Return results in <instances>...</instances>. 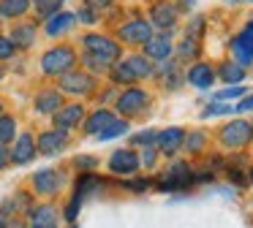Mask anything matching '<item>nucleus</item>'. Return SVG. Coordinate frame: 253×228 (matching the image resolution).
<instances>
[{
  "label": "nucleus",
  "instance_id": "obj_1",
  "mask_svg": "<svg viewBox=\"0 0 253 228\" xmlns=\"http://www.w3.org/2000/svg\"><path fill=\"white\" fill-rule=\"evenodd\" d=\"M74 65H77V52L71 46H55L41 57V71L46 76H63L74 71Z\"/></svg>",
  "mask_w": 253,
  "mask_h": 228
},
{
  "label": "nucleus",
  "instance_id": "obj_2",
  "mask_svg": "<svg viewBox=\"0 0 253 228\" xmlns=\"http://www.w3.org/2000/svg\"><path fill=\"white\" fill-rule=\"evenodd\" d=\"M82 43H84V52L87 54H93V57L104 60V63H109V65L120 57V43H115L112 38H106V36H98V33L84 36Z\"/></svg>",
  "mask_w": 253,
  "mask_h": 228
},
{
  "label": "nucleus",
  "instance_id": "obj_3",
  "mask_svg": "<svg viewBox=\"0 0 253 228\" xmlns=\"http://www.w3.org/2000/svg\"><path fill=\"white\" fill-rule=\"evenodd\" d=\"M147 103H150V95L142 90V87H128V90L123 92L120 98H117V112L131 117V114H139V112H142Z\"/></svg>",
  "mask_w": 253,
  "mask_h": 228
},
{
  "label": "nucleus",
  "instance_id": "obj_4",
  "mask_svg": "<svg viewBox=\"0 0 253 228\" xmlns=\"http://www.w3.org/2000/svg\"><path fill=\"white\" fill-rule=\"evenodd\" d=\"M95 87V79L84 71H68V74L60 76V90L71 92V95H84Z\"/></svg>",
  "mask_w": 253,
  "mask_h": 228
},
{
  "label": "nucleus",
  "instance_id": "obj_5",
  "mask_svg": "<svg viewBox=\"0 0 253 228\" xmlns=\"http://www.w3.org/2000/svg\"><path fill=\"white\" fill-rule=\"evenodd\" d=\"M251 136V122H245V119H237V122H229L220 128V141L226 147H245Z\"/></svg>",
  "mask_w": 253,
  "mask_h": 228
},
{
  "label": "nucleus",
  "instance_id": "obj_6",
  "mask_svg": "<svg viewBox=\"0 0 253 228\" xmlns=\"http://www.w3.org/2000/svg\"><path fill=\"white\" fill-rule=\"evenodd\" d=\"M193 182V171L188 163H174L169 168L164 179H161V190H180V188H188Z\"/></svg>",
  "mask_w": 253,
  "mask_h": 228
},
{
  "label": "nucleus",
  "instance_id": "obj_7",
  "mask_svg": "<svg viewBox=\"0 0 253 228\" xmlns=\"http://www.w3.org/2000/svg\"><path fill=\"white\" fill-rule=\"evenodd\" d=\"M153 38V25L144 19H133L120 27V41L126 43H147Z\"/></svg>",
  "mask_w": 253,
  "mask_h": 228
},
{
  "label": "nucleus",
  "instance_id": "obj_8",
  "mask_svg": "<svg viewBox=\"0 0 253 228\" xmlns=\"http://www.w3.org/2000/svg\"><path fill=\"white\" fill-rule=\"evenodd\" d=\"M66 144H68V133L66 130H57V128L44 130V133L36 139V150H39L41 155H57Z\"/></svg>",
  "mask_w": 253,
  "mask_h": 228
},
{
  "label": "nucleus",
  "instance_id": "obj_9",
  "mask_svg": "<svg viewBox=\"0 0 253 228\" xmlns=\"http://www.w3.org/2000/svg\"><path fill=\"white\" fill-rule=\"evenodd\" d=\"M84 119V106L82 103H71V106H60L55 112V128L57 130H71V128H77L79 122Z\"/></svg>",
  "mask_w": 253,
  "mask_h": 228
},
{
  "label": "nucleus",
  "instance_id": "obj_10",
  "mask_svg": "<svg viewBox=\"0 0 253 228\" xmlns=\"http://www.w3.org/2000/svg\"><path fill=\"white\" fill-rule=\"evenodd\" d=\"M8 157H11V163H17V166L30 163L36 157V139L30 133H19L17 141H14V150H8Z\"/></svg>",
  "mask_w": 253,
  "mask_h": 228
},
{
  "label": "nucleus",
  "instance_id": "obj_11",
  "mask_svg": "<svg viewBox=\"0 0 253 228\" xmlns=\"http://www.w3.org/2000/svg\"><path fill=\"white\" fill-rule=\"evenodd\" d=\"M112 174H133L139 168V155L133 150H115L109 157Z\"/></svg>",
  "mask_w": 253,
  "mask_h": 228
},
{
  "label": "nucleus",
  "instance_id": "obj_12",
  "mask_svg": "<svg viewBox=\"0 0 253 228\" xmlns=\"http://www.w3.org/2000/svg\"><path fill=\"white\" fill-rule=\"evenodd\" d=\"M177 22V8L171 3H166V0H161V3L153 5V11H150V25L161 27V30H171Z\"/></svg>",
  "mask_w": 253,
  "mask_h": 228
},
{
  "label": "nucleus",
  "instance_id": "obj_13",
  "mask_svg": "<svg viewBox=\"0 0 253 228\" xmlns=\"http://www.w3.org/2000/svg\"><path fill=\"white\" fill-rule=\"evenodd\" d=\"M60 185H63V179L55 168H41V171L33 174V188L39 190L41 195H55L57 190H60Z\"/></svg>",
  "mask_w": 253,
  "mask_h": 228
},
{
  "label": "nucleus",
  "instance_id": "obj_14",
  "mask_svg": "<svg viewBox=\"0 0 253 228\" xmlns=\"http://www.w3.org/2000/svg\"><path fill=\"white\" fill-rule=\"evenodd\" d=\"M57 209L52 204H39L30 206V228H57Z\"/></svg>",
  "mask_w": 253,
  "mask_h": 228
},
{
  "label": "nucleus",
  "instance_id": "obj_15",
  "mask_svg": "<svg viewBox=\"0 0 253 228\" xmlns=\"http://www.w3.org/2000/svg\"><path fill=\"white\" fill-rule=\"evenodd\" d=\"M185 79L191 81L193 87H199V90H210L212 81H215V71H212V65H207V63H196V65H191Z\"/></svg>",
  "mask_w": 253,
  "mask_h": 228
},
{
  "label": "nucleus",
  "instance_id": "obj_16",
  "mask_svg": "<svg viewBox=\"0 0 253 228\" xmlns=\"http://www.w3.org/2000/svg\"><path fill=\"white\" fill-rule=\"evenodd\" d=\"M77 25V16L71 14V11H57L55 16H49L46 19V36H52V38H57V36H63V33H68L71 27Z\"/></svg>",
  "mask_w": 253,
  "mask_h": 228
},
{
  "label": "nucleus",
  "instance_id": "obj_17",
  "mask_svg": "<svg viewBox=\"0 0 253 228\" xmlns=\"http://www.w3.org/2000/svg\"><path fill=\"white\" fill-rule=\"evenodd\" d=\"M182 139H185V130L182 128H166V130H161V133L155 136L161 152H166V155H174V152L182 147Z\"/></svg>",
  "mask_w": 253,
  "mask_h": 228
},
{
  "label": "nucleus",
  "instance_id": "obj_18",
  "mask_svg": "<svg viewBox=\"0 0 253 228\" xmlns=\"http://www.w3.org/2000/svg\"><path fill=\"white\" fill-rule=\"evenodd\" d=\"M171 41L169 36H153L147 43H144V57H153V60H169L171 54Z\"/></svg>",
  "mask_w": 253,
  "mask_h": 228
},
{
  "label": "nucleus",
  "instance_id": "obj_19",
  "mask_svg": "<svg viewBox=\"0 0 253 228\" xmlns=\"http://www.w3.org/2000/svg\"><path fill=\"white\" fill-rule=\"evenodd\" d=\"M60 106H63V95L57 90H41L36 95V109L41 114H55Z\"/></svg>",
  "mask_w": 253,
  "mask_h": 228
},
{
  "label": "nucleus",
  "instance_id": "obj_20",
  "mask_svg": "<svg viewBox=\"0 0 253 228\" xmlns=\"http://www.w3.org/2000/svg\"><path fill=\"white\" fill-rule=\"evenodd\" d=\"M115 119V114L109 112V109H95L93 114L87 117V122H84V133H90V136H98L101 130L106 128V125Z\"/></svg>",
  "mask_w": 253,
  "mask_h": 228
},
{
  "label": "nucleus",
  "instance_id": "obj_21",
  "mask_svg": "<svg viewBox=\"0 0 253 228\" xmlns=\"http://www.w3.org/2000/svg\"><path fill=\"white\" fill-rule=\"evenodd\" d=\"M8 38H11V43H14L17 49L33 46V43H36V25H33V22H28V25H17Z\"/></svg>",
  "mask_w": 253,
  "mask_h": 228
},
{
  "label": "nucleus",
  "instance_id": "obj_22",
  "mask_svg": "<svg viewBox=\"0 0 253 228\" xmlns=\"http://www.w3.org/2000/svg\"><path fill=\"white\" fill-rule=\"evenodd\" d=\"M126 65H128V71L133 74V79H144V76L155 74V68L150 65V60L144 57V54H133V57H128Z\"/></svg>",
  "mask_w": 253,
  "mask_h": 228
},
{
  "label": "nucleus",
  "instance_id": "obj_23",
  "mask_svg": "<svg viewBox=\"0 0 253 228\" xmlns=\"http://www.w3.org/2000/svg\"><path fill=\"white\" fill-rule=\"evenodd\" d=\"M30 0H0V16L3 19H17V16L28 14Z\"/></svg>",
  "mask_w": 253,
  "mask_h": 228
},
{
  "label": "nucleus",
  "instance_id": "obj_24",
  "mask_svg": "<svg viewBox=\"0 0 253 228\" xmlns=\"http://www.w3.org/2000/svg\"><path fill=\"white\" fill-rule=\"evenodd\" d=\"M17 136V119L8 114H0V147H6Z\"/></svg>",
  "mask_w": 253,
  "mask_h": 228
},
{
  "label": "nucleus",
  "instance_id": "obj_25",
  "mask_svg": "<svg viewBox=\"0 0 253 228\" xmlns=\"http://www.w3.org/2000/svg\"><path fill=\"white\" fill-rule=\"evenodd\" d=\"M128 128H131V125H128V119H112V122L106 125V128L101 130V133H98V139H101V141H109V139H117V136L128 133Z\"/></svg>",
  "mask_w": 253,
  "mask_h": 228
},
{
  "label": "nucleus",
  "instance_id": "obj_26",
  "mask_svg": "<svg viewBox=\"0 0 253 228\" xmlns=\"http://www.w3.org/2000/svg\"><path fill=\"white\" fill-rule=\"evenodd\" d=\"M218 74H220V79L229 81V84H231V81H234V84H240V81L245 79V68H240L237 63H223Z\"/></svg>",
  "mask_w": 253,
  "mask_h": 228
},
{
  "label": "nucleus",
  "instance_id": "obj_27",
  "mask_svg": "<svg viewBox=\"0 0 253 228\" xmlns=\"http://www.w3.org/2000/svg\"><path fill=\"white\" fill-rule=\"evenodd\" d=\"M204 144H207V136H204L202 130H188V136L182 139V147H185L188 152H202Z\"/></svg>",
  "mask_w": 253,
  "mask_h": 228
},
{
  "label": "nucleus",
  "instance_id": "obj_28",
  "mask_svg": "<svg viewBox=\"0 0 253 228\" xmlns=\"http://www.w3.org/2000/svg\"><path fill=\"white\" fill-rule=\"evenodd\" d=\"M109 76H112V81H117V84H131V81H136V79H133V74L128 71L126 63L112 65V68H109Z\"/></svg>",
  "mask_w": 253,
  "mask_h": 228
},
{
  "label": "nucleus",
  "instance_id": "obj_29",
  "mask_svg": "<svg viewBox=\"0 0 253 228\" xmlns=\"http://www.w3.org/2000/svg\"><path fill=\"white\" fill-rule=\"evenodd\" d=\"M63 0H36V11H39V16H44V19H49V16H55L57 11H60Z\"/></svg>",
  "mask_w": 253,
  "mask_h": 228
},
{
  "label": "nucleus",
  "instance_id": "obj_30",
  "mask_svg": "<svg viewBox=\"0 0 253 228\" xmlns=\"http://www.w3.org/2000/svg\"><path fill=\"white\" fill-rule=\"evenodd\" d=\"M82 63L87 65L90 71H98V74H106L109 71V63H104V60H98V57H93V54H87L84 52V57H82Z\"/></svg>",
  "mask_w": 253,
  "mask_h": 228
},
{
  "label": "nucleus",
  "instance_id": "obj_31",
  "mask_svg": "<svg viewBox=\"0 0 253 228\" xmlns=\"http://www.w3.org/2000/svg\"><path fill=\"white\" fill-rule=\"evenodd\" d=\"M231 112H234V106H229V103H210V106L202 112V117H215V114H231Z\"/></svg>",
  "mask_w": 253,
  "mask_h": 228
},
{
  "label": "nucleus",
  "instance_id": "obj_32",
  "mask_svg": "<svg viewBox=\"0 0 253 228\" xmlns=\"http://www.w3.org/2000/svg\"><path fill=\"white\" fill-rule=\"evenodd\" d=\"M14 52H17V46L11 43V38L0 36V60H8V57H14Z\"/></svg>",
  "mask_w": 253,
  "mask_h": 228
},
{
  "label": "nucleus",
  "instance_id": "obj_33",
  "mask_svg": "<svg viewBox=\"0 0 253 228\" xmlns=\"http://www.w3.org/2000/svg\"><path fill=\"white\" fill-rule=\"evenodd\" d=\"M177 54H180L182 60H185V57H196V54H199V46H196V41H191V38H185V43H182V46L177 49Z\"/></svg>",
  "mask_w": 253,
  "mask_h": 228
},
{
  "label": "nucleus",
  "instance_id": "obj_34",
  "mask_svg": "<svg viewBox=\"0 0 253 228\" xmlns=\"http://www.w3.org/2000/svg\"><path fill=\"white\" fill-rule=\"evenodd\" d=\"M74 16H77L79 22H84V25H93V22H95V8H90V5H84V8H79Z\"/></svg>",
  "mask_w": 253,
  "mask_h": 228
},
{
  "label": "nucleus",
  "instance_id": "obj_35",
  "mask_svg": "<svg viewBox=\"0 0 253 228\" xmlns=\"http://www.w3.org/2000/svg\"><path fill=\"white\" fill-rule=\"evenodd\" d=\"M242 92H245V87H226V90L218 92V101H231V98L242 95Z\"/></svg>",
  "mask_w": 253,
  "mask_h": 228
},
{
  "label": "nucleus",
  "instance_id": "obj_36",
  "mask_svg": "<svg viewBox=\"0 0 253 228\" xmlns=\"http://www.w3.org/2000/svg\"><path fill=\"white\" fill-rule=\"evenodd\" d=\"M155 136H158L155 130H144V133H136V136H133V144H144V147H150V144L155 141Z\"/></svg>",
  "mask_w": 253,
  "mask_h": 228
},
{
  "label": "nucleus",
  "instance_id": "obj_37",
  "mask_svg": "<svg viewBox=\"0 0 253 228\" xmlns=\"http://www.w3.org/2000/svg\"><path fill=\"white\" fill-rule=\"evenodd\" d=\"M153 163H155V150H153V147H147V150H144V155L142 157H139V166H153Z\"/></svg>",
  "mask_w": 253,
  "mask_h": 228
},
{
  "label": "nucleus",
  "instance_id": "obj_38",
  "mask_svg": "<svg viewBox=\"0 0 253 228\" xmlns=\"http://www.w3.org/2000/svg\"><path fill=\"white\" fill-rule=\"evenodd\" d=\"M234 112H253V95H248L245 101H240L234 106Z\"/></svg>",
  "mask_w": 253,
  "mask_h": 228
},
{
  "label": "nucleus",
  "instance_id": "obj_39",
  "mask_svg": "<svg viewBox=\"0 0 253 228\" xmlns=\"http://www.w3.org/2000/svg\"><path fill=\"white\" fill-rule=\"evenodd\" d=\"M74 163H77L79 168H95V163H98V160H95V157H77Z\"/></svg>",
  "mask_w": 253,
  "mask_h": 228
},
{
  "label": "nucleus",
  "instance_id": "obj_40",
  "mask_svg": "<svg viewBox=\"0 0 253 228\" xmlns=\"http://www.w3.org/2000/svg\"><path fill=\"white\" fill-rule=\"evenodd\" d=\"M202 27H204V19H193V25H191V30H188V36H185V38L199 36V33H202Z\"/></svg>",
  "mask_w": 253,
  "mask_h": 228
},
{
  "label": "nucleus",
  "instance_id": "obj_41",
  "mask_svg": "<svg viewBox=\"0 0 253 228\" xmlns=\"http://www.w3.org/2000/svg\"><path fill=\"white\" fill-rule=\"evenodd\" d=\"M8 163H11V157H8V147H0V168H6Z\"/></svg>",
  "mask_w": 253,
  "mask_h": 228
},
{
  "label": "nucleus",
  "instance_id": "obj_42",
  "mask_svg": "<svg viewBox=\"0 0 253 228\" xmlns=\"http://www.w3.org/2000/svg\"><path fill=\"white\" fill-rule=\"evenodd\" d=\"M115 0H87L90 8H106V5H112Z\"/></svg>",
  "mask_w": 253,
  "mask_h": 228
},
{
  "label": "nucleus",
  "instance_id": "obj_43",
  "mask_svg": "<svg viewBox=\"0 0 253 228\" xmlns=\"http://www.w3.org/2000/svg\"><path fill=\"white\" fill-rule=\"evenodd\" d=\"M240 36L245 38V41H251V43H253V22H248V25H245V30H242Z\"/></svg>",
  "mask_w": 253,
  "mask_h": 228
},
{
  "label": "nucleus",
  "instance_id": "obj_44",
  "mask_svg": "<svg viewBox=\"0 0 253 228\" xmlns=\"http://www.w3.org/2000/svg\"><path fill=\"white\" fill-rule=\"evenodd\" d=\"M128 188H131V190H147V182L136 179V182H128Z\"/></svg>",
  "mask_w": 253,
  "mask_h": 228
},
{
  "label": "nucleus",
  "instance_id": "obj_45",
  "mask_svg": "<svg viewBox=\"0 0 253 228\" xmlns=\"http://www.w3.org/2000/svg\"><path fill=\"white\" fill-rule=\"evenodd\" d=\"M193 3H196V0H180V8L188 11V8H193Z\"/></svg>",
  "mask_w": 253,
  "mask_h": 228
},
{
  "label": "nucleus",
  "instance_id": "obj_46",
  "mask_svg": "<svg viewBox=\"0 0 253 228\" xmlns=\"http://www.w3.org/2000/svg\"><path fill=\"white\" fill-rule=\"evenodd\" d=\"M8 228H30V226H25V223H17V220H14V223H8Z\"/></svg>",
  "mask_w": 253,
  "mask_h": 228
},
{
  "label": "nucleus",
  "instance_id": "obj_47",
  "mask_svg": "<svg viewBox=\"0 0 253 228\" xmlns=\"http://www.w3.org/2000/svg\"><path fill=\"white\" fill-rule=\"evenodd\" d=\"M0 228H8V223H6V217L0 215Z\"/></svg>",
  "mask_w": 253,
  "mask_h": 228
},
{
  "label": "nucleus",
  "instance_id": "obj_48",
  "mask_svg": "<svg viewBox=\"0 0 253 228\" xmlns=\"http://www.w3.org/2000/svg\"><path fill=\"white\" fill-rule=\"evenodd\" d=\"M3 76H6V68H0V79H3Z\"/></svg>",
  "mask_w": 253,
  "mask_h": 228
},
{
  "label": "nucleus",
  "instance_id": "obj_49",
  "mask_svg": "<svg viewBox=\"0 0 253 228\" xmlns=\"http://www.w3.org/2000/svg\"><path fill=\"white\" fill-rule=\"evenodd\" d=\"M0 114H3V103H0Z\"/></svg>",
  "mask_w": 253,
  "mask_h": 228
},
{
  "label": "nucleus",
  "instance_id": "obj_50",
  "mask_svg": "<svg viewBox=\"0 0 253 228\" xmlns=\"http://www.w3.org/2000/svg\"><path fill=\"white\" fill-rule=\"evenodd\" d=\"M251 179H253V168H251Z\"/></svg>",
  "mask_w": 253,
  "mask_h": 228
},
{
  "label": "nucleus",
  "instance_id": "obj_51",
  "mask_svg": "<svg viewBox=\"0 0 253 228\" xmlns=\"http://www.w3.org/2000/svg\"><path fill=\"white\" fill-rule=\"evenodd\" d=\"M251 133H253V122H251Z\"/></svg>",
  "mask_w": 253,
  "mask_h": 228
},
{
  "label": "nucleus",
  "instance_id": "obj_52",
  "mask_svg": "<svg viewBox=\"0 0 253 228\" xmlns=\"http://www.w3.org/2000/svg\"><path fill=\"white\" fill-rule=\"evenodd\" d=\"M71 228H77V226H71Z\"/></svg>",
  "mask_w": 253,
  "mask_h": 228
},
{
  "label": "nucleus",
  "instance_id": "obj_53",
  "mask_svg": "<svg viewBox=\"0 0 253 228\" xmlns=\"http://www.w3.org/2000/svg\"><path fill=\"white\" fill-rule=\"evenodd\" d=\"M245 3H248V0H245Z\"/></svg>",
  "mask_w": 253,
  "mask_h": 228
}]
</instances>
